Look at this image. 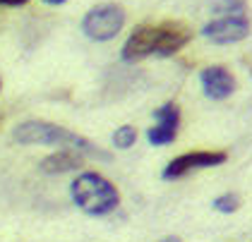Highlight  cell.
<instances>
[{"label": "cell", "instance_id": "cell-1", "mask_svg": "<svg viewBox=\"0 0 252 242\" xmlns=\"http://www.w3.org/2000/svg\"><path fill=\"white\" fill-rule=\"evenodd\" d=\"M192 41V27L180 19H166L158 24H139L125 38L120 48L123 62H139L147 58H171Z\"/></svg>", "mask_w": 252, "mask_h": 242}, {"label": "cell", "instance_id": "cell-2", "mask_svg": "<svg viewBox=\"0 0 252 242\" xmlns=\"http://www.w3.org/2000/svg\"><path fill=\"white\" fill-rule=\"evenodd\" d=\"M12 142L32 147V144H41V147H60V149H72L82 153L84 158H98V161H111V153L103 151L98 144L92 139L82 137L77 132L67 130L58 122L51 120H24L20 125H15L12 130Z\"/></svg>", "mask_w": 252, "mask_h": 242}, {"label": "cell", "instance_id": "cell-3", "mask_svg": "<svg viewBox=\"0 0 252 242\" xmlns=\"http://www.w3.org/2000/svg\"><path fill=\"white\" fill-rule=\"evenodd\" d=\"M70 199L82 213L103 218L120 206V189L96 170H82L70 182Z\"/></svg>", "mask_w": 252, "mask_h": 242}, {"label": "cell", "instance_id": "cell-4", "mask_svg": "<svg viewBox=\"0 0 252 242\" xmlns=\"http://www.w3.org/2000/svg\"><path fill=\"white\" fill-rule=\"evenodd\" d=\"M125 22H127V12H125L123 5H118V2H98V5L89 7L84 12V17L79 22V29L89 41L106 43V41H113L123 31Z\"/></svg>", "mask_w": 252, "mask_h": 242}, {"label": "cell", "instance_id": "cell-5", "mask_svg": "<svg viewBox=\"0 0 252 242\" xmlns=\"http://www.w3.org/2000/svg\"><path fill=\"white\" fill-rule=\"evenodd\" d=\"M228 161V153L221 149H197V151H185L180 156H175L173 161H168L166 168L161 170V178L166 182H175L188 178L190 173L197 170H207V168H219Z\"/></svg>", "mask_w": 252, "mask_h": 242}, {"label": "cell", "instance_id": "cell-6", "mask_svg": "<svg viewBox=\"0 0 252 242\" xmlns=\"http://www.w3.org/2000/svg\"><path fill=\"white\" fill-rule=\"evenodd\" d=\"M252 24L248 15H216L202 27V36L214 46H233L250 36Z\"/></svg>", "mask_w": 252, "mask_h": 242}, {"label": "cell", "instance_id": "cell-7", "mask_svg": "<svg viewBox=\"0 0 252 242\" xmlns=\"http://www.w3.org/2000/svg\"><path fill=\"white\" fill-rule=\"evenodd\" d=\"M154 125L147 130V142L152 147H168L178 139L180 130V106L175 101H166L152 111Z\"/></svg>", "mask_w": 252, "mask_h": 242}, {"label": "cell", "instance_id": "cell-8", "mask_svg": "<svg viewBox=\"0 0 252 242\" xmlns=\"http://www.w3.org/2000/svg\"><path fill=\"white\" fill-rule=\"evenodd\" d=\"M199 84L204 96L212 101H226L238 89V82L226 65H207L199 72Z\"/></svg>", "mask_w": 252, "mask_h": 242}, {"label": "cell", "instance_id": "cell-9", "mask_svg": "<svg viewBox=\"0 0 252 242\" xmlns=\"http://www.w3.org/2000/svg\"><path fill=\"white\" fill-rule=\"evenodd\" d=\"M84 166V156L72 149H58L48 153L46 158H41L39 170L46 175H63V173H72L77 168Z\"/></svg>", "mask_w": 252, "mask_h": 242}, {"label": "cell", "instance_id": "cell-10", "mask_svg": "<svg viewBox=\"0 0 252 242\" xmlns=\"http://www.w3.org/2000/svg\"><path fill=\"white\" fill-rule=\"evenodd\" d=\"M240 206H243V199H240L238 192H223V194L212 199V209L219 213H235Z\"/></svg>", "mask_w": 252, "mask_h": 242}, {"label": "cell", "instance_id": "cell-11", "mask_svg": "<svg viewBox=\"0 0 252 242\" xmlns=\"http://www.w3.org/2000/svg\"><path fill=\"white\" fill-rule=\"evenodd\" d=\"M111 142H113V147H116V149H120V151L135 147L137 127H135V125H120V127H116L113 137H111Z\"/></svg>", "mask_w": 252, "mask_h": 242}, {"label": "cell", "instance_id": "cell-12", "mask_svg": "<svg viewBox=\"0 0 252 242\" xmlns=\"http://www.w3.org/2000/svg\"><path fill=\"white\" fill-rule=\"evenodd\" d=\"M248 2L245 0H216L214 12L216 15H245Z\"/></svg>", "mask_w": 252, "mask_h": 242}, {"label": "cell", "instance_id": "cell-13", "mask_svg": "<svg viewBox=\"0 0 252 242\" xmlns=\"http://www.w3.org/2000/svg\"><path fill=\"white\" fill-rule=\"evenodd\" d=\"M24 2H29V0H0V5H5V7H20Z\"/></svg>", "mask_w": 252, "mask_h": 242}, {"label": "cell", "instance_id": "cell-14", "mask_svg": "<svg viewBox=\"0 0 252 242\" xmlns=\"http://www.w3.org/2000/svg\"><path fill=\"white\" fill-rule=\"evenodd\" d=\"M156 242H183L178 235H166V238H161V240H156Z\"/></svg>", "mask_w": 252, "mask_h": 242}, {"label": "cell", "instance_id": "cell-15", "mask_svg": "<svg viewBox=\"0 0 252 242\" xmlns=\"http://www.w3.org/2000/svg\"><path fill=\"white\" fill-rule=\"evenodd\" d=\"M41 2H46V5H65L67 0H41Z\"/></svg>", "mask_w": 252, "mask_h": 242}, {"label": "cell", "instance_id": "cell-16", "mask_svg": "<svg viewBox=\"0 0 252 242\" xmlns=\"http://www.w3.org/2000/svg\"><path fill=\"white\" fill-rule=\"evenodd\" d=\"M0 91H2V79H0Z\"/></svg>", "mask_w": 252, "mask_h": 242}]
</instances>
